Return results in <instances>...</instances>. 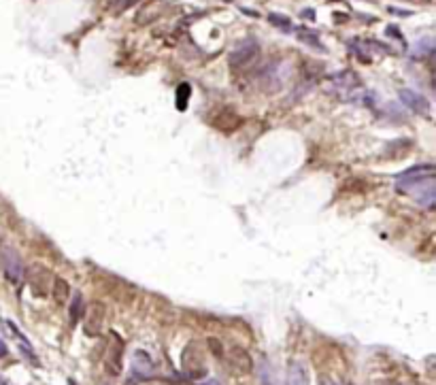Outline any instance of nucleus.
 Here are the masks:
<instances>
[{"label":"nucleus","mask_w":436,"mask_h":385,"mask_svg":"<svg viewBox=\"0 0 436 385\" xmlns=\"http://www.w3.org/2000/svg\"><path fill=\"white\" fill-rule=\"evenodd\" d=\"M181 368L190 379H202L207 375V364L202 349L196 343H190L181 353Z\"/></svg>","instance_id":"3"},{"label":"nucleus","mask_w":436,"mask_h":385,"mask_svg":"<svg viewBox=\"0 0 436 385\" xmlns=\"http://www.w3.org/2000/svg\"><path fill=\"white\" fill-rule=\"evenodd\" d=\"M387 34H389V37H396L398 40H402V43H404V37L396 30V26H389V28H387Z\"/></svg>","instance_id":"23"},{"label":"nucleus","mask_w":436,"mask_h":385,"mask_svg":"<svg viewBox=\"0 0 436 385\" xmlns=\"http://www.w3.org/2000/svg\"><path fill=\"white\" fill-rule=\"evenodd\" d=\"M200 385H219V383H215V381H209V383H200Z\"/></svg>","instance_id":"26"},{"label":"nucleus","mask_w":436,"mask_h":385,"mask_svg":"<svg viewBox=\"0 0 436 385\" xmlns=\"http://www.w3.org/2000/svg\"><path fill=\"white\" fill-rule=\"evenodd\" d=\"M398 96H400V100H402V104H406L411 111H415V113H419V115H428L430 113V102L423 98L421 94H417V92H413V90H400L398 92Z\"/></svg>","instance_id":"9"},{"label":"nucleus","mask_w":436,"mask_h":385,"mask_svg":"<svg viewBox=\"0 0 436 385\" xmlns=\"http://www.w3.org/2000/svg\"><path fill=\"white\" fill-rule=\"evenodd\" d=\"M132 372H134L136 379H149L153 375V360L147 351H134L132 355Z\"/></svg>","instance_id":"10"},{"label":"nucleus","mask_w":436,"mask_h":385,"mask_svg":"<svg viewBox=\"0 0 436 385\" xmlns=\"http://www.w3.org/2000/svg\"><path fill=\"white\" fill-rule=\"evenodd\" d=\"M258 60H260V45L255 43L253 38H247V40H243V43L230 54L228 64H230V68L234 73H241V71H247V68H251Z\"/></svg>","instance_id":"2"},{"label":"nucleus","mask_w":436,"mask_h":385,"mask_svg":"<svg viewBox=\"0 0 436 385\" xmlns=\"http://www.w3.org/2000/svg\"><path fill=\"white\" fill-rule=\"evenodd\" d=\"M287 385H309V377L300 362H292L287 370Z\"/></svg>","instance_id":"15"},{"label":"nucleus","mask_w":436,"mask_h":385,"mask_svg":"<svg viewBox=\"0 0 436 385\" xmlns=\"http://www.w3.org/2000/svg\"><path fill=\"white\" fill-rule=\"evenodd\" d=\"M85 313V305H83V296L81 294H75L73 300H71V311H68V317H71V326H77L79 319L83 317Z\"/></svg>","instance_id":"17"},{"label":"nucleus","mask_w":436,"mask_h":385,"mask_svg":"<svg viewBox=\"0 0 436 385\" xmlns=\"http://www.w3.org/2000/svg\"><path fill=\"white\" fill-rule=\"evenodd\" d=\"M436 168L432 164H421V166H413L409 171L400 173L396 177V192L400 194H409L413 188L426 183V181H434Z\"/></svg>","instance_id":"1"},{"label":"nucleus","mask_w":436,"mask_h":385,"mask_svg":"<svg viewBox=\"0 0 436 385\" xmlns=\"http://www.w3.org/2000/svg\"><path fill=\"white\" fill-rule=\"evenodd\" d=\"M207 343H209V349H211V353L215 355V358L222 360L224 358V345H222V341H219V338H215V336H209Z\"/></svg>","instance_id":"20"},{"label":"nucleus","mask_w":436,"mask_h":385,"mask_svg":"<svg viewBox=\"0 0 436 385\" xmlns=\"http://www.w3.org/2000/svg\"><path fill=\"white\" fill-rule=\"evenodd\" d=\"M28 281H30L32 289H34V294H37L38 298H43V296H47L49 283L54 281V279H51V272L47 270V268L40 266V264H37V266H32V268H30V277H28Z\"/></svg>","instance_id":"7"},{"label":"nucleus","mask_w":436,"mask_h":385,"mask_svg":"<svg viewBox=\"0 0 436 385\" xmlns=\"http://www.w3.org/2000/svg\"><path fill=\"white\" fill-rule=\"evenodd\" d=\"M268 21L275 28H279V30H285V32H289L292 30V21H289V17H285V15H279V13H270L268 15Z\"/></svg>","instance_id":"19"},{"label":"nucleus","mask_w":436,"mask_h":385,"mask_svg":"<svg viewBox=\"0 0 436 385\" xmlns=\"http://www.w3.org/2000/svg\"><path fill=\"white\" fill-rule=\"evenodd\" d=\"M298 40L304 45H309V47L313 49H319V51H325V47L322 45V40H319V34L309 30V28H300L298 30Z\"/></svg>","instance_id":"16"},{"label":"nucleus","mask_w":436,"mask_h":385,"mask_svg":"<svg viewBox=\"0 0 436 385\" xmlns=\"http://www.w3.org/2000/svg\"><path fill=\"white\" fill-rule=\"evenodd\" d=\"M104 366H107V372L111 377H117L121 368H124V341L111 332V347L107 351V360H104Z\"/></svg>","instance_id":"5"},{"label":"nucleus","mask_w":436,"mask_h":385,"mask_svg":"<svg viewBox=\"0 0 436 385\" xmlns=\"http://www.w3.org/2000/svg\"><path fill=\"white\" fill-rule=\"evenodd\" d=\"M0 262H2L4 277H7L11 283H19L21 279H24V275H26L24 260H21V255L17 253L13 247H0Z\"/></svg>","instance_id":"4"},{"label":"nucleus","mask_w":436,"mask_h":385,"mask_svg":"<svg viewBox=\"0 0 436 385\" xmlns=\"http://www.w3.org/2000/svg\"><path fill=\"white\" fill-rule=\"evenodd\" d=\"M409 194H413V198H415V202H419L421 207L426 209H432L434 207V200H436V190H434V181H426V183L417 185V188H413Z\"/></svg>","instance_id":"12"},{"label":"nucleus","mask_w":436,"mask_h":385,"mask_svg":"<svg viewBox=\"0 0 436 385\" xmlns=\"http://www.w3.org/2000/svg\"><path fill=\"white\" fill-rule=\"evenodd\" d=\"M334 2H341V0H334Z\"/></svg>","instance_id":"28"},{"label":"nucleus","mask_w":436,"mask_h":385,"mask_svg":"<svg viewBox=\"0 0 436 385\" xmlns=\"http://www.w3.org/2000/svg\"><path fill=\"white\" fill-rule=\"evenodd\" d=\"M51 294H54V300L57 305H62V302H66L71 298V285H68L66 279L56 277L54 281H51Z\"/></svg>","instance_id":"14"},{"label":"nucleus","mask_w":436,"mask_h":385,"mask_svg":"<svg viewBox=\"0 0 436 385\" xmlns=\"http://www.w3.org/2000/svg\"><path fill=\"white\" fill-rule=\"evenodd\" d=\"M322 385H336V383H334V381H323Z\"/></svg>","instance_id":"25"},{"label":"nucleus","mask_w":436,"mask_h":385,"mask_svg":"<svg viewBox=\"0 0 436 385\" xmlns=\"http://www.w3.org/2000/svg\"><path fill=\"white\" fill-rule=\"evenodd\" d=\"M102 322H104V305L102 302H94L85 315V332L87 334H98L102 328Z\"/></svg>","instance_id":"11"},{"label":"nucleus","mask_w":436,"mask_h":385,"mask_svg":"<svg viewBox=\"0 0 436 385\" xmlns=\"http://www.w3.org/2000/svg\"><path fill=\"white\" fill-rule=\"evenodd\" d=\"M368 2H375V0H368Z\"/></svg>","instance_id":"27"},{"label":"nucleus","mask_w":436,"mask_h":385,"mask_svg":"<svg viewBox=\"0 0 436 385\" xmlns=\"http://www.w3.org/2000/svg\"><path fill=\"white\" fill-rule=\"evenodd\" d=\"M228 360H230V366L238 372V375H247V372L253 370L251 353H249L245 347H241V345H232L228 349Z\"/></svg>","instance_id":"6"},{"label":"nucleus","mask_w":436,"mask_h":385,"mask_svg":"<svg viewBox=\"0 0 436 385\" xmlns=\"http://www.w3.org/2000/svg\"><path fill=\"white\" fill-rule=\"evenodd\" d=\"M134 2H136V0H121L119 4H115V7H113V13H121V11L128 9V7H132Z\"/></svg>","instance_id":"21"},{"label":"nucleus","mask_w":436,"mask_h":385,"mask_svg":"<svg viewBox=\"0 0 436 385\" xmlns=\"http://www.w3.org/2000/svg\"><path fill=\"white\" fill-rule=\"evenodd\" d=\"M162 13H164V2H162V0H149L136 13L134 21L138 26H147V24H153L158 17H162Z\"/></svg>","instance_id":"8"},{"label":"nucleus","mask_w":436,"mask_h":385,"mask_svg":"<svg viewBox=\"0 0 436 385\" xmlns=\"http://www.w3.org/2000/svg\"><path fill=\"white\" fill-rule=\"evenodd\" d=\"M190 96H191V87H190V83H181V85L177 87V109H179V111H185V109H188Z\"/></svg>","instance_id":"18"},{"label":"nucleus","mask_w":436,"mask_h":385,"mask_svg":"<svg viewBox=\"0 0 436 385\" xmlns=\"http://www.w3.org/2000/svg\"><path fill=\"white\" fill-rule=\"evenodd\" d=\"M4 355H7V345L0 341V358H4Z\"/></svg>","instance_id":"24"},{"label":"nucleus","mask_w":436,"mask_h":385,"mask_svg":"<svg viewBox=\"0 0 436 385\" xmlns=\"http://www.w3.org/2000/svg\"><path fill=\"white\" fill-rule=\"evenodd\" d=\"M262 385H279V383L275 381V379H272L270 372L264 368V370H262Z\"/></svg>","instance_id":"22"},{"label":"nucleus","mask_w":436,"mask_h":385,"mask_svg":"<svg viewBox=\"0 0 436 385\" xmlns=\"http://www.w3.org/2000/svg\"><path fill=\"white\" fill-rule=\"evenodd\" d=\"M241 117L234 113V111H222V113L217 115V117L213 119V126L215 128H219V130H234V128H238L241 126Z\"/></svg>","instance_id":"13"}]
</instances>
